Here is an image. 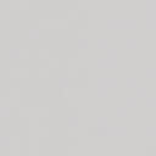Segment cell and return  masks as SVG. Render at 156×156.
<instances>
[]
</instances>
